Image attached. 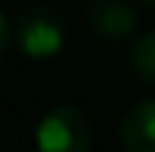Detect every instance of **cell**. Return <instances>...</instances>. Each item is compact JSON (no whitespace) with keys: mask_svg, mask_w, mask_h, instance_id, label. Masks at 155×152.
Instances as JSON below:
<instances>
[{"mask_svg":"<svg viewBox=\"0 0 155 152\" xmlns=\"http://www.w3.org/2000/svg\"><path fill=\"white\" fill-rule=\"evenodd\" d=\"M124 62H127V73L138 79V83L155 86V28L145 31V35H138V38L127 45Z\"/></svg>","mask_w":155,"mask_h":152,"instance_id":"5b68a950","label":"cell"},{"mask_svg":"<svg viewBox=\"0 0 155 152\" xmlns=\"http://www.w3.org/2000/svg\"><path fill=\"white\" fill-rule=\"evenodd\" d=\"M7 49H11V21H7V14L0 11V59L7 56Z\"/></svg>","mask_w":155,"mask_h":152,"instance_id":"8992f818","label":"cell"},{"mask_svg":"<svg viewBox=\"0 0 155 152\" xmlns=\"http://www.w3.org/2000/svg\"><path fill=\"white\" fill-rule=\"evenodd\" d=\"M141 7H148V11H155V0H138Z\"/></svg>","mask_w":155,"mask_h":152,"instance_id":"52a82bcc","label":"cell"},{"mask_svg":"<svg viewBox=\"0 0 155 152\" xmlns=\"http://www.w3.org/2000/svg\"><path fill=\"white\" fill-rule=\"evenodd\" d=\"M117 142L124 152H155V97L131 104L121 114Z\"/></svg>","mask_w":155,"mask_h":152,"instance_id":"277c9868","label":"cell"},{"mask_svg":"<svg viewBox=\"0 0 155 152\" xmlns=\"http://www.w3.org/2000/svg\"><path fill=\"white\" fill-rule=\"evenodd\" d=\"M90 145H93V124L76 104L48 107L35 124L38 152H90Z\"/></svg>","mask_w":155,"mask_h":152,"instance_id":"7a4b0ae2","label":"cell"},{"mask_svg":"<svg viewBox=\"0 0 155 152\" xmlns=\"http://www.w3.org/2000/svg\"><path fill=\"white\" fill-rule=\"evenodd\" d=\"M66 38H69V21L52 4H28L11 21V45L38 62L55 59L66 49Z\"/></svg>","mask_w":155,"mask_h":152,"instance_id":"6da1fadb","label":"cell"},{"mask_svg":"<svg viewBox=\"0 0 155 152\" xmlns=\"http://www.w3.org/2000/svg\"><path fill=\"white\" fill-rule=\"evenodd\" d=\"M86 28L104 45L131 42L134 28H138V7H134V0H90L86 4Z\"/></svg>","mask_w":155,"mask_h":152,"instance_id":"3957f363","label":"cell"}]
</instances>
